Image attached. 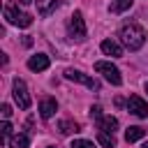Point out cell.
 <instances>
[{"label": "cell", "instance_id": "12", "mask_svg": "<svg viewBox=\"0 0 148 148\" xmlns=\"http://www.w3.org/2000/svg\"><path fill=\"white\" fill-rule=\"evenodd\" d=\"M97 130H99V132H109V134H113V132L118 130V118H113V116H104L102 120H97Z\"/></svg>", "mask_w": 148, "mask_h": 148}, {"label": "cell", "instance_id": "14", "mask_svg": "<svg viewBox=\"0 0 148 148\" xmlns=\"http://www.w3.org/2000/svg\"><path fill=\"white\" fill-rule=\"evenodd\" d=\"M9 146H12V148H28V146H30V139H28V134L18 132V134H14V136L9 139Z\"/></svg>", "mask_w": 148, "mask_h": 148}, {"label": "cell", "instance_id": "18", "mask_svg": "<svg viewBox=\"0 0 148 148\" xmlns=\"http://www.w3.org/2000/svg\"><path fill=\"white\" fill-rule=\"evenodd\" d=\"M72 148H95L92 141H86V139H74L72 141Z\"/></svg>", "mask_w": 148, "mask_h": 148}, {"label": "cell", "instance_id": "5", "mask_svg": "<svg viewBox=\"0 0 148 148\" xmlns=\"http://www.w3.org/2000/svg\"><path fill=\"white\" fill-rule=\"evenodd\" d=\"M5 18L12 23V25H18V28H28L32 23V16L25 14V12H18L14 5H7L5 7Z\"/></svg>", "mask_w": 148, "mask_h": 148}, {"label": "cell", "instance_id": "10", "mask_svg": "<svg viewBox=\"0 0 148 148\" xmlns=\"http://www.w3.org/2000/svg\"><path fill=\"white\" fill-rule=\"evenodd\" d=\"M99 49H102L104 56H111V58H120V56H123V46H120L118 42H113V39H104V42L99 44Z\"/></svg>", "mask_w": 148, "mask_h": 148}, {"label": "cell", "instance_id": "22", "mask_svg": "<svg viewBox=\"0 0 148 148\" xmlns=\"http://www.w3.org/2000/svg\"><path fill=\"white\" fill-rule=\"evenodd\" d=\"M18 2H21V5H30L32 0H18Z\"/></svg>", "mask_w": 148, "mask_h": 148}, {"label": "cell", "instance_id": "17", "mask_svg": "<svg viewBox=\"0 0 148 148\" xmlns=\"http://www.w3.org/2000/svg\"><path fill=\"white\" fill-rule=\"evenodd\" d=\"M97 141H99L104 148H116V136L109 134V132H99V134H97Z\"/></svg>", "mask_w": 148, "mask_h": 148}, {"label": "cell", "instance_id": "13", "mask_svg": "<svg viewBox=\"0 0 148 148\" xmlns=\"http://www.w3.org/2000/svg\"><path fill=\"white\" fill-rule=\"evenodd\" d=\"M143 134H146V130H143V127H139V125L127 127V130H125V141H127V143L139 141V139H143Z\"/></svg>", "mask_w": 148, "mask_h": 148}, {"label": "cell", "instance_id": "1", "mask_svg": "<svg viewBox=\"0 0 148 148\" xmlns=\"http://www.w3.org/2000/svg\"><path fill=\"white\" fill-rule=\"evenodd\" d=\"M120 42H123L130 51H136V49H141L143 42H146V30H143L139 23H127V25H123V30H120Z\"/></svg>", "mask_w": 148, "mask_h": 148}, {"label": "cell", "instance_id": "25", "mask_svg": "<svg viewBox=\"0 0 148 148\" xmlns=\"http://www.w3.org/2000/svg\"><path fill=\"white\" fill-rule=\"evenodd\" d=\"M49 148H56V146H49Z\"/></svg>", "mask_w": 148, "mask_h": 148}, {"label": "cell", "instance_id": "16", "mask_svg": "<svg viewBox=\"0 0 148 148\" xmlns=\"http://www.w3.org/2000/svg\"><path fill=\"white\" fill-rule=\"evenodd\" d=\"M58 130H60V134H72V132H79V125L74 120H60Z\"/></svg>", "mask_w": 148, "mask_h": 148}, {"label": "cell", "instance_id": "6", "mask_svg": "<svg viewBox=\"0 0 148 148\" xmlns=\"http://www.w3.org/2000/svg\"><path fill=\"white\" fill-rule=\"evenodd\" d=\"M65 79H69V81H79V83L88 86L90 90H99V81H97V79H92V76H86L83 72H79V69H74V67L65 69Z\"/></svg>", "mask_w": 148, "mask_h": 148}, {"label": "cell", "instance_id": "3", "mask_svg": "<svg viewBox=\"0 0 148 148\" xmlns=\"http://www.w3.org/2000/svg\"><path fill=\"white\" fill-rule=\"evenodd\" d=\"M12 90H14V102L18 104V109H21V111H28V109H30V92H28L25 81H23V79H14Z\"/></svg>", "mask_w": 148, "mask_h": 148}, {"label": "cell", "instance_id": "23", "mask_svg": "<svg viewBox=\"0 0 148 148\" xmlns=\"http://www.w3.org/2000/svg\"><path fill=\"white\" fill-rule=\"evenodd\" d=\"M141 148H148V141H146V143H143V146H141Z\"/></svg>", "mask_w": 148, "mask_h": 148}, {"label": "cell", "instance_id": "24", "mask_svg": "<svg viewBox=\"0 0 148 148\" xmlns=\"http://www.w3.org/2000/svg\"><path fill=\"white\" fill-rule=\"evenodd\" d=\"M146 92H148V81H146Z\"/></svg>", "mask_w": 148, "mask_h": 148}, {"label": "cell", "instance_id": "21", "mask_svg": "<svg viewBox=\"0 0 148 148\" xmlns=\"http://www.w3.org/2000/svg\"><path fill=\"white\" fill-rule=\"evenodd\" d=\"M9 116H12V106H9V104H2V118L7 120Z\"/></svg>", "mask_w": 148, "mask_h": 148}, {"label": "cell", "instance_id": "7", "mask_svg": "<svg viewBox=\"0 0 148 148\" xmlns=\"http://www.w3.org/2000/svg\"><path fill=\"white\" fill-rule=\"evenodd\" d=\"M127 111L136 118H148V104L139 97V95H130L127 99Z\"/></svg>", "mask_w": 148, "mask_h": 148}, {"label": "cell", "instance_id": "11", "mask_svg": "<svg viewBox=\"0 0 148 148\" xmlns=\"http://www.w3.org/2000/svg\"><path fill=\"white\" fill-rule=\"evenodd\" d=\"M46 67H49V56H44V53L30 56V60H28V69H32V72H44Z\"/></svg>", "mask_w": 148, "mask_h": 148}, {"label": "cell", "instance_id": "9", "mask_svg": "<svg viewBox=\"0 0 148 148\" xmlns=\"http://www.w3.org/2000/svg\"><path fill=\"white\" fill-rule=\"evenodd\" d=\"M35 2H37L39 16H51V14L62 5V0H35Z\"/></svg>", "mask_w": 148, "mask_h": 148}, {"label": "cell", "instance_id": "15", "mask_svg": "<svg viewBox=\"0 0 148 148\" xmlns=\"http://www.w3.org/2000/svg\"><path fill=\"white\" fill-rule=\"evenodd\" d=\"M132 2H134V0H111V5H109V12H113V14H120V12L130 9V7H132Z\"/></svg>", "mask_w": 148, "mask_h": 148}, {"label": "cell", "instance_id": "2", "mask_svg": "<svg viewBox=\"0 0 148 148\" xmlns=\"http://www.w3.org/2000/svg\"><path fill=\"white\" fill-rule=\"evenodd\" d=\"M95 72H99L111 86H120V83H123V76H120L118 67L111 65V62H106V60H97V62H95Z\"/></svg>", "mask_w": 148, "mask_h": 148}, {"label": "cell", "instance_id": "20", "mask_svg": "<svg viewBox=\"0 0 148 148\" xmlns=\"http://www.w3.org/2000/svg\"><path fill=\"white\" fill-rule=\"evenodd\" d=\"M90 116H92L95 120H102V118H104V116H102V106H99V104H95V106L90 109Z\"/></svg>", "mask_w": 148, "mask_h": 148}, {"label": "cell", "instance_id": "4", "mask_svg": "<svg viewBox=\"0 0 148 148\" xmlns=\"http://www.w3.org/2000/svg\"><path fill=\"white\" fill-rule=\"evenodd\" d=\"M67 32H69V37L76 39V42H81V39L86 37V21H83V14H81V12H74V14L69 16V21H67Z\"/></svg>", "mask_w": 148, "mask_h": 148}, {"label": "cell", "instance_id": "19", "mask_svg": "<svg viewBox=\"0 0 148 148\" xmlns=\"http://www.w3.org/2000/svg\"><path fill=\"white\" fill-rule=\"evenodd\" d=\"M0 130H2V136H5V139H12V125H9L7 120H2Z\"/></svg>", "mask_w": 148, "mask_h": 148}, {"label": "cell", "instance_id": "8", "mask_svg": "<svg viewBox=\"0 0 148 148\" xmlns=\"http://www.w3.org/2000/svg\"><path fill=\"white\" fill-rule=\"evenodd\" d=\"M56 111H58V102H56L53 97H44V99H39V116H42L44 120H49Z\"/></svg>", "mask_w": 148, "mask_h": 148}]
</instances>
